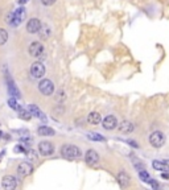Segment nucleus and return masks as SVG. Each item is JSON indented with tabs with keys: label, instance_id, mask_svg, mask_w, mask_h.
<instances>
[{
	"label": "nucleus",
	"instance_id": "18",
	"mask_svg": "<svg viewBox=\"0 0 169 190\" xmlns=\"http://www.w3.org/2000/svg\"><path fill=\"white\" fill-rule=\"evenodd\" d=\"M153 168L157 170H161V172H169V165L167 163H162V161H153Z\"/></svg>",
	"mask_w": 169,
	"mask_h": 190
},
{
	"label": "nucleus",
	"instance_id": "26",
	"mask_svg": "<svg viewBox=\"0 0 169 190\" xmlns=\"http://www.w3.org/2000/svg\"><path fill=\"white\" fill-rule=\"evenodd\" d=\"M140 178H142V180L144 181V182H149V180H151V177L148 176V173L145 172V170H140Z\"/></svg>",
	"mask_w": 169,
	"mask_h": 190
},
{
	"label": "nucleus",
	"instance_id": "8",
	"mask_svg": "<svg viewBox=\"0 0 169 190\" xmlns=\"http://www.w3.org/2000/svg\"><path fill=\"white\" fill-rule=\"evenodd\" d=\"M28 52H29V54L32 55V57H38V55H41L42 52H44V46L41 42L38 41H33L29 48H28Z\"/></svg>",
	"mask_w": 169,
	"mask_h": 190
},
{
	"label": "nucleus",
	"instance_id": "21",
	"mask_svg": "<svg viewBox=\"0 0 169 190\" xmlns=\"http://www.w3.org/2000/svg\"><path fill=\"white\" fill-rule=\"evenodd\" d=\"M7 40H8V32L3 29V28H0V45H4Z\"/></svg>",
	"mask_w": 169,
	"mask_h": 190
},
{
	"label": "nucleus",
	"instance_id": "16",
	"mask_svg": "<svg viewBox=\"0 0 169 190\" xmlns=\"http://www.w3.org/2000/svg\"><path fill=\"white\" fill-rule=\"evenodd\" d=\"M100 120H102V116L98 112H90L87 116V121L90 124H99Z\"/></svg>",
	"mask_w": 169,
	"mask_h": 190
},
{
	"label": "nucleus",
	"instance_id": "25",
	"mask_svg": "<svg viewBox=\"0 0 169 190\" xmlns=\"http://www.w3.org/2000/svg\"><path fill=\"white\" fill-rule=\"evenodd\" d=\"M8 104H9V107L12 108V110H15V111H19V110H21V107H20V104L16 102V99H13V98H11L9 100H8Z\"/></svg>",
	"mask_w": 169,
	"mask_h": 190
},
{
	"label": "nucleus",
	"instance_id": "30",
	"mask_svg": "<svg viewBox=\"0 0 169 190\" xmlns=\"http://www.w3.org/2000/svg\"><path fill=\"white\" fill-rule=\"evenodd\" d=\"M161 177H162V178H169V174H168V173H165V174H164V173H162Z\"/></svg>",
	"mask_w": 169,
	"mask_h": 190
},
{
	"label": "nucleus",
	"instance_id": "17",
	"mask_svg": "<svg viewBox=\"0 0 169 190\" xmlns=\"http://www.w3.org/2000/svg\"><path fill=\"white\" fill-rule=\"evenodd\" d=\"M37 133H38V135H41V136H53L54 135V131L50 127L41 126V127H38Z\"/></svg>",
	"mask_w": 169,
	"mask_h": 190
},
{
	"label": "nucleus",
	"instance_id": "24",
	"mask_svg": "<svg viewBox=\"0 0 169 190\" xmlns=\"http://www.w3.org/2000/svg\"><path fill=\"white\" fill-rule=\"evenodd\" d=\"M27 157L31 161H36L38 159V156H37V152L36 150H33V149H29V150H27Z\"/></svg>",
	"mask_w": 169,
	"mask_h": 190
},
{
	"label": "nucleus",
	"instance_id": "6",
	"mask_svg": "<svg viewBox=\"0 0 169 190\" xmlns=\"http://www.w3.org/2000/svg\"><path fill=\"white\" fill-rule=\"evenodd\" d=\"M2 186L4 190H15L17 186V181L13 176H4L2 180Z\"/></svg>",
	"mask_w": 169,
	"mask_h": 190
},
{
	"label": "nucleus",
	"instance_id": "28",
	"mask_svg": "<svg viewBox=\"0 0 169 190\" xmlns=\"http://www.w3.org/2000/svg\"><path fill=\"white\" fill-rule=\"evenodd\" d=\"M15 152H27V149H24L21 145H17V147L15 148Z\"/></svg>",
	"mask_w": 169,
	"mask_h": 190
},
{
	"label": "nucleus",
	"instance_id": "22",
	"mask_svg": "<svg viewBox=\"0 0 169 190\" xmlns=\"http://www.w3.org/2000/svg\"><path fill=\"white\" fill-rule=\"evenodd\" d=\"M87 136L90 140H94V141H104L106 140V139L102 135H99V133H89Z\"/></svg>",
	"mask_w": 169,
	"mask_h": 190
},
{
	"label": "nucleus",
	"instance_id": "2",
	"mask_svg": "<svg viewBox=\"0 0 169 190\" xmlns=\"http://www.w3.org/2000/svg\"><path fill=\"white\" fill-rule=\"evenodd\" d=\"M25 15H27V11H25L24 7L17 8L13 13H11L8 16V24L12 25V26H19L22 21H24Z\"/></svg>",
	"mask_w": 169,
	"mask_h": 190
},
{
	"label": "nucleus",
	"instance_id": "9",
	"mask_svg": "<svg viewBox=\"0 0 169 190\" xmlns=\"http://www.w3.org/2000/svg\"><path fill=\"white\" fill-rule=\"evenodd\" d=\"M84 160H86V164L90 165V166H95L98 164V161H99V156L98 153L95 152V150L93 149H90L86 152V154H84Z\"/></svg>",
	"mask_w": 169,
	"mask_h": 190
},
{
	"label": "nucleus",
	"instance_id": "29",
	"mask_svg": "<svg viewBox=\"0 0 169 190\" xmlns=\"http://www.w3.org/2000/svg\"><path fill=\"white\" fill-rule=\"evenodd\" d=\"M65 98H66V97H65V93L61 90V91H60V97H57V100H64Z\"/></svg>",
	"mask_w": 169,
	"mask_h": 190
},
{
	"label": "nucleus",
	"instance_id": "27",
	"mask_svg": "<svg viewBox=\"0 0 169 190\" xmlns=\"http://www.w3.org/2000/svg\"><path fill=\"white\" fill-rule=\"evenodd\" d=\"M41 3L44 5H52V4L56 3V0H41Z\"/></svg>",
	"mask_w": 169,
	"mask_h": 190
},
{
	"label": "nucleus",
	"instance_id": "23",
	"mask_svg": "<svg viewBox=\"0 0 169 190\" xmlns=\"http://www.w3.org/2000/svg\"><path fill=\"white\" fill-rule=\"evenodd\" d=\"M19 112V116L21 119H24V120H29L31 119V114H29V111H27V110H24V108H21V110H19L17 111Z\"/></svg>",
	"mask_w": 169,
	"mask_h": 190
},
{
	"label": "nucleus",
	"instance_id": "31",
	"mask_svg": "<svg viewBox=\"0 0 169 190\" xmlns=\"http://www.w3.org/2000/svg\"><path fill=\"white\" fill-rule=\"evenodd\" d=\"M27 2H28V0H19L20 4H24V3H27Z\"/></svg>",
	"mask_w": 169,
	"mask_h": 190
},
{
	"label": "nucleus",
	"instance_id": "19",
	"mask_svg": "<svg viewBox=\"0 0 169 190\" xmlns=\"http://www.w3.org/2000/svg\"><path fill=\"white\" fill-rule=\"evenodd\" d=\"M38 35H40L42 38H48L50 36V28L48 25L41 24V28H40V31H38Z\"/></svg>",
	"mask_w": 169,
	"mask_h": 190
},
{
	"label": "nucleus",
	"instance_id": "7",
	"mask_svg": "<svg viewBox=\"0 0 169 190\" xmlns=\"http://www.w3.org/2000/svg\"><path fill=\"white\" fill-rule=\"evenodd\" d=\"M40 28H41V21L38 19H36V17L31 19L27 23V32L31 33V35H36V33H38Z\"/></svg>",
	"mask_w": 169,
	"mask_h": 190
},
{
	"label": "nucleus",
	"instance_id": "20",
	"mask_svg": "<svg viewBox=\"0 0 169 190\" xmlns=\"http://www.w3.org/2000/svg\"><path fill=\"white\" fill-rule=\"evenodd\" d=\"M8 90H9V93L12 94V95H16V97H20V94H19V91H17V88H16L15 86H13V82H12V79L8 77Z\"/></svg>",
	"mask_w": 169,
	"mask_h": 190
},
{
	"label": "nucleus",
	"instance_id": "4",
	"mask_svg": "<svg viewBox=\"0 0 169 190\" xmlns=\"http://www.w3.org/2000/svg\"><path fill=\"white\" fill-rule=\"evenodd\" d=\"M38 90L41 91V94L49 97V95H52L53 91H54V85L50 79H42L40 83H38Z\"/></svg>",
	"mask_w": 169,
	"mask_h": 190
},
{
	"label": "nucleus",
	"instance_id": "10",
	"mask_svg": "<svg viewBox=\"0 0 169 190\" xmlns=\"http://www.w3.org/2000/svg\"><path fill=\"white\" fill-rule=\"evenodd\" d=\"M38 150H40V153L44 156H50L54 152V147L50 141H41L38 144Z\"/></svg>",
	"mask_w": 169,
	"mask_h": 190
},
{
	"label": "nucleus",
	"instance_id": "15",
	"mask_svg": "<svg viewBox=\"0 0 169 190\" xmlns=\"http://www.w3.org/2000/svg\"><path fill=\"white\" fill-rule=\"evenodd\" d=\"M119 131L123 132V133H129V132H132L133 131V124L131 121H128V120H123L120 123V126H119Z\"/></svg>",
	"mask_w": 169,
	"mask_h": 190
},
{
	"label": "nucleus",
	"instance_id": "12",
	"mask_svg": "<svg viewBox=\"0 0 169 190\" xmlns=\"http://www.w3.org/2000/svg\"><path fill=\"white\" fill-rule=\"evenodd\" d=\"M103 128L107 131H112V130H115L116 126H118V121H116V118L115 116H112V115H109V116H106V118L103 119Z\"/></svg>",
	"mask_w": 169,
	"mask_h": 190
},
{
	"label": "nucleus",
	"instance_id": "3",
	"mask_svg": "<svg viewBox=\"0 0 169 190\" xmlns=\"http://www.w3.org/2000/svg\"><path fill=\"white\" fill-rule=\"evenodd\" d=\"M149 143L152 147H155V148H160L164 145L165 143V137L164 135L160 132V131H155V132H152L151 135H149Z\"/></svg>",
	"mask_w": 169,
	"mask_h": 190
},
{
	"label": "nucleus",
	"instance_id": "13",
	"mask_svg": "<svg viewBox=\"0 0 169 190\" xmlns=\"http://www.w3.org/2000/svg\"><path fill=\"white\" fill-rule=\"evenodd\" d=\"M28 111H29V114H31L32 116H36V118L41 119V120H46L45 115L41 112V110L38 108L37 106H35V104H29V106H28Z\"/></svg>",
	"mask_w": 169,
	"mask_h": 190
},
{
	"label": "nucleus",
	"instance_id": "11",
	"mask_svg": "<svg viewBox=\"0 0 169 190\" xmlns=\"http://www.w3.org/2000/svg\"><path fill=\"white\" fill-rule=\"evenodd\" d=\"M17 172L21 177H27L29 176L31 173L33 172V165L31 163H28V161H24V163H21L17 168Z\"/></svg>",
	"mask_w": 169,
	"mask_h": 190
},
{
	"label": "nucleus",
	"instance_id": "14",
	"mask_svg": "<svg viewBox=\"0 0 169 190\" xmlns=\"http://www.w3.org/2000/svg\"><path fill=\"white\" fill-rule=\"evenodd\" d=\"M118 182H119V185L126 189L129 186V176L127 174L126 172H120L119 174H118Z\"/></svg>",
	"mask_w": 169,
	"mask_h": 190
},
{
	"label": "nucleus",
	"instance_id": "5",
	"mask_svg": "<svg viewBox=\"0 0 169 190\" xmlns=\"http://www.w3.org/2000/svg\"><path fill=\"white\" fill-rule=\"evenodd\" d=\"M31 74L33 78H42L45 75V66L41 62H33L31 66Z\"/></svg>",
	"mask_w": 169,
	"mask_h": 190
},
{
	"label": "nucleus",
	"instance_id": "1",
	"mask_svg": "<svg viewBox=\"0 0 169 190\" xmlns=\"http://www.w3.org/2000/svg\"><path fill=\"white\" fill-rule=\"evenodd\" d=\"M61 154H62L64 159L75 160V159L81 157V149L78 148L77 145L66 144V145H64V147H62V149H61Z\"/></svg>",
	"mask_w": 169,
	"mask_h": 190
}]
</instances>
